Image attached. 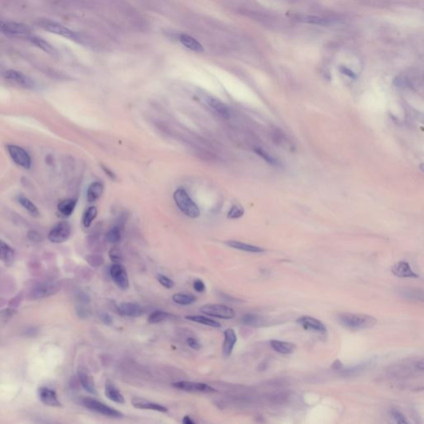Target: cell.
I'll use <instances>...</instances> for the list:
<instances>
[{
    "label": "cell",
    "mask_w": 424,
    "mask_h": 424,
    "mask_svg": "<svg viewBox=\"0 0 424 424\" xmlns=\"http://www.w3.org/2000/svg\"><path fill=\"white\" fill-rule=\"evenodd\" d=\"M337 322L341 326L350 331H360L371 328L377 323L375 317L365 314H355L350 312H343L337 315Z\"/></svg>",
    "instance_id": "1"
},
{
    "label": "cell",
    "mask_w": 424,
    "mask_h": 424,
    "mask_svg": "<svg viewBox=\"0 0 424 424\" xmlns=\"http://www.w3.org/2000/svg\"><path fill=\"white\" fill-rule=\"evenodd\" d=\"M417 374H424V358L405 360L392 365L387 370L388 376L396 379H405Z\"/></svg>",
    "instance_id": "2"
},
{
    "label": "cell",
    "mask_w": 424,
    "mask_h": 424,
    "mask_svg": "<svg viewBox=\"0 0 424 424\" xmlns=\"http://www.w3.org/2000/svg\"><path fill=\"white\" fill-rule=\"evenodd\" d=\"M173 198L177 207L186 217L197 218L200 216V209L183 188L176 189L174 191Z\"/></svg>",
    "instance_id": "3"
},
{
    "label": "cell",
    "mask_w": 424,
    "mask_h": 424,
    "mask_svg": "<svg viewBox=\"0 0 424 424\" xmlns=\"http://www.w3.org/2000/svg\"><path fill=\"white\" fill-rule=\"evenodd\" d=\"M81 403L87 409L91 410L92 412H97L99 414L104 415L106 417H116V418L124 417V414L121 412H119V410L110 407L105 403L97 400L96 398L85 397L81 398Z\"/></svg>",
    "instance_id": "4"
},
{
    "label": "cell",
    "mask_w": 424,
    "mask_h": 424,
    "mask_svg": "<svg viewBox=\"0 0 424 424\" xmlns=\"http://www.w3.org/2000/svg\"><path fill=\"white\" fill-rule=\"evenodd\" d=\"M39 26L41 29H44L45 31L49 32L52 34H57L59 36L63 37L70 40L75 41L77 43H82V39L78 34L75 32L72 31L71 29H67L62 24H58L56 22L50 21V20H42L39 22Z\"/></svg>",
    "instance_id": "5"
},
{
    "label": "cell",
    "mask_w": 424,
    "mask_h": 424,
    "mask_svg": "<svg viewBox=\"0 0 424 424\" xmlns=\"http://www.w3.org/2000/svg\"><path fill=\"white\" fill-rule=\"evenodd\" d=\"M61 289L58 282H43L36 284L29 291V298L31 300H38L54 295Z\"/></svg>",
    "instance_id": "6"
},
{
    "label": "cell",
    "mask_w": 424,
    "mask_h": 424,
    "mask_svg": "<svg viewBox=\"0 0 424 424\" xmlns=\"http://www.w3.org/2000/svg\"><path fill=\"white\" fill-rule=\"evenodd\" d=\"M0 30L7 36L29 39L32 35V30L28 25L16 22L1 21Z\"/></svg>",
    "instance_id": "7"
},
{
    "label": "cell",
    "mask_w": 424,
    "mask_h": 424,
    "mask_svg": "<svg viewBox=\"0 0 424 424\" xmlns=\"http://www.w3.org/2000/svg\"><path fill=\"white\" fill-rule=\"evenodd\" d=\"M200 311L208 317H216L220 319H232L236 316L235 310L228 306L221 304H207L201 307Z\"/></svg>",
    "instance_id": "8"
},
{
    "label": "cell",
    "mask_w": 424,
    "mask_h": 424,
    "mask_svg": "<svg viewBox=\"0 0 424 424\" xmlns=\"http://www.w3.org/2000/svg\"><path fill=\"white\" fill-rule=\"evenodd\" d=\"M72 233V228L67 222H58L51 229L48 238L52 243L61 244L67 241Z\"/></svg>",
    "instance_id": "9"
},
{
    "label": "cell",
    "mask_w": 424,
    "mask_h": 424,
    "mask_svg": "<svg viewBox=\"0 0 424 424\" xmlns=\"http://www.w3.org/2000/svg\"><path fill=\"white\" fill-rule=\"evenodd\" d=\"M7 149L10 157L16 164L26 169H29L31 167V157L24 148L20 146L9 144Z\"/></svg>",
    "instance_id": "10"
},
{
    "label": "cell",
    "mask_w": 424,
    "mask_h": 424,
    "mask_svg": "<svg viewBox=\"0 0 424 424\" xmlns=\"http://www.w3.org/2000/svg\"><path fill=\"white\" fill-rule=\"evenodd\" d=\"M110 275L113 282L116 284L117 287L122 290L129 289V279L128 273L124 265L121 264H114L110 267Z\"/></svg>",
    "instance_id": "11"
},
{
    "label": "cell",
    "mask_w": 424,
    "mask_h": 424,
    "mask_svg": "<svg viewBox=\"0 0 424 424\" xmlns=\"http://www.w3.org/2000/svg\"><path fill=\"white\" fill-rule=\"evenodd\" d=\"M174 388L180 390L193 393H216L217 389L212 388L211 386L200 382L192 381H178L172 384Z\"/></svg>",
    "instance_id": "12"
},
{
    "label": "cell",
    "mask_w": 424,
    "mask_h": 424,
    "mask_svg": "<svg viewBox=\"0 0 424 424\" xmlns=\"http://www.w3.org/2000/svg\"><path fill=\"white\" fill-rule=\"evenodd\" d=\"M297 323L300 325L301 327H303L305 330H308V331H316V332H319V333L327 332V327L325 326L324 323L321 322L320 320L311 317V316H303V317H299L297 320Z\"/></svg>",
    "instance_id": "13"
},
{
    "label": "cell",
    "mask_w": 424,
    "mask_h": 424,
    "mask_svg": "<svg viewBox=\"0 0 424 424\" xmlns=\"http://www.w3.org/2000/svg\"><path fill=\"white\" fill-rule=\"evenodd\" d=\"M39 398L43 404L50 407H61L62 403L58 399V394L55 390L48 387H41L39 388Z\"/></svg>",
    "instance_id": "14"
},
{
    "label": "cell",
    "mask_w": 424,
    "mask_h": 424,
    "mask_svg": "<svg viewBox=\"0 0 424 424\" xmlns=\"http://www.w3.org/2000/svg\"><path fill=\"white\" fill-rule=\"evenodd\" d=\"M5 77L10 81H15L20 86H24L25 88L34 89L36 87V83L33 81L30 77H27L22 72H18L15 70H10L5 73Z\"/></svg>",
    "instance_id": "15"
},
{
    "label": "cell",
    "mask_w": 424,
    "mask_h": 424,
    "mask_svg": "<svg viewBox=\"0 0 424 424\" xmlns=\"http://www.w3.org/2000/svg\"><path fill=\"white\" fill-rule=\"evenodd\" d=\"M391 271L396 277L403 279H418L419 276L412 270L408 263L406 261H399L393 265Z\"/></svg>",
    "instance_id": "16"
},
{
    "label": "cell",
    "mask_w": 424,
    "mask_h": 424,
    "mask_svg": "<svg viewBox=\"0 0 424 424\" xmlns=\"http://www.w3.org/2000/svg\"><path fill=\"white\" fill-rule=\"evenodd\" d=\"M118 312L124 317H138L144 314V309L134 303H122L118 306Z\"/></svg>",
    "instance_id": "17"
},
{
    "label": "cell",
    "mask_w": 424,
    "mask_h": 424,
    "mask_svg": "<svg viewBox=\"0 0 424 424\" xmlns=\"http://www.w3.org/2000/svg\"><path fill=\"white\" fill-rule=\"evenodd\" d=\"M77 375H78L79 382L81 384V387L87 392V393L96 395L97 392H96V384L94 382L93 378L91 374H89L88 371L86 369L83 368H80L77 371Z\"/></svg>",
    "instance_id": "18"
},
{
    "label": "cell",
    "mask_w": 424,
    "mask_h": 424,
    "mask_svg": "<svg viewBox=\"0 0 424 424\" xmlns=\"http://www.w3.org/2000/svg\"><path fill=\"white\" fill-rule=\"evenodd\" d=\"M132 405L138 409L153 410L156 412H167L168 408L159 403L151 402L144 398H134L132 399Z\"/></svg>",
    "instance_id": "19"
},
{
    "label": "cell",
    "mask_w": 424,
    "mask_h": 424,
    "mask_svg": "<svg viewBox=\"0 0 424 424\" xmlns=\"http://www.w3.org/2000/svg\"><path fill=\"white\" fill-rule=\"evenodd\" d=\"M237 342V336L234 329H227L224 331V342L222 346V353L225 357H229L232 354L234 347Z\"/></svg>",
    "instance_id": "20"
},
{
    "label": "cell",
    "mask_w": 424,
    "mask_h": 424,
    "mask_svg": "<svg viewBox=\"0 0 424 424\" xmlns=\"http://www.w3.org/2000/svg\"><path fill=\"white\" fill-rule=\"evenodd\" d=\"M398 295L407 300L421 302L424 303V290L416 288L402 287L398 289Z\"/></svg>",
    "instance_id": "21"
},
{
    "label": "cell",
    "mask_w": 424,
    "mask_h": 424,
    "mask_svg": "<svg viewBox=\"0 0 424 424\" xmlns=\"http://www.w3.org/2000/svg\"><path fill=\"white\" fill-rule=\"evenodd\" d=\"M204 100H205V104L208 106H210L212 110L216 111L218 115H221L223 118H229L230 115H231L229 109L221 100H218L217 98L209 96H205Z\"/></svg>",
    "instance_id": "22"
},
{
    "label": "cell",
    "mask_w": 424,
    "mask_h": 424,
    "mask_svg": "<svg viewBox=\"0 0 424 424\" xmlns=\"http://www.w3.org/2000/svg\"><path fill=\"white\" fill-rule=\"evenodd\" d=\"M105 395L108 399H110L114 403H119V404H124L125 403L124 395L122 394L119 388L110 381L105 383Z\"/></svg>",
    "instance_id": "23"
},
{
    "label": "cell",
    "mask_w": 424,
    "mask_h": 424,
    "mask_svg": "<svg viewBox=\"0 0 424 424\" xmlns=\"http://www.w3.org/2000/svg\"><path fill=\"white\" fill-rule=\"evenodd\" d=\"M0 256H1V260L6 266L10 267L11 265H14L15 260V250L4 241H1Z\"/></svg>",
    "instance_id": "24"
},
{
    "label": "cell",
    "mask_w": 424,
    "mask_h": 424,
    "mask_svg": "<svg viewBox=\"0 0 424 424\" xmlns=\"http://www.w3.org/2000/svg\"><path fill=\"white\" fill-rule=\"evenodd\" d=\"M270 346L273 350L282 355H290L295 350V345L287 341L271 340L270 342Z\"/></svg>",
    "instance_id": "25"
},
{
    "label": "cell",
    "mask_w": 424,
    "mask_h": 424,
    "mask_svg": "<svg viewBox=\"0 0 424 424\" xmlns=\"http://www.w3.org/2000/svg\"><path fill=\"white\" fill-rule=\"evenodd\" d=\"M227 246L231 247V248L236 249L239 251H246V252L253 253V254H260V253L265 252V250L259 247V246H253L250 244L244 243L241 241H227Z\"/></svg>",
    "instance_id": "26"
},
{
    "label": "cell",
    "mask_w": 424,
    "mask_h": 424,
    "mask_svg": "<svg viewBox=\"0 0 424 424\" xmlns=\"http://www.w3.org/2000/svg\"><path fill=\"white\" fill-rule=\"evenodd\" d=\"M104 185L100 181H94L90 185L86 193L88 202H95L102 195Z\"/></svg>",
    "instance_id": "27"
},
{
    "label": "cell",
    "mask_w": 424,
    "mask_h": 424,
    "mask_svg": "<svg viewBox=\"0 0 424 424\" xmlns=\"http://www.w3.org/2000/svg\"><path fill=\"white\" fill-rule=\"evenodd\" d=\"M179 41L181 42V44L188 48L190 50L195 52V53H202L204 52V48L202 45L200 44L198 41L193 39L192 37L186 35V34H181L179 36Z\"/></svg>",
    "instance_id": "28"
},
{
    "label": "cell",
    "mask_w": 424,
    "mask_h": 424,
    "mask_svg": "<svg viewBox=\"0 0 424 424\" xmlns=\"http://www.w3.org/2000/svg\"><path fill=\"white\" fill-rule=\"evenodd\" d=\"M76 205H77L76 199H65L58 203V210L62 217H68L72 216V213L74 212Z\"/></svg>",
    "instance_id": "29"
},
{
    "label": "cell",
    "mask_w": 424,
    "mask_h": 424,
    "mask_svg": "<svg viewBox=\"0 0 424 424\" xmlns=\"http://www.w3.org/2000/svg\"><path fill=\"white\" fill-rule=\"evenodd\" d=\"M28 39L34 45L37 46L38 48L42 49L46 53H48V54H51V55H56L58 53H57V50H56L55 48H53V46L51 45L50 43L46 42L45 40H43V39H41L39 37L31 35V36L29 37V39Z\"/></svg>",
    "instance_id": "30"
},
{
    "label": "cell",
    "mask_w": 424,
    "mask_h": 424,
    "mask_svg": "<svg viewBox=\"0 0 424 424\" xmlns=\"http://www.w3.org/2000/svg\"><path fill=\"white\" fill-rule=\"evenodd\" d=\"M185 318L191 321V322H196L199 324L205 325V326H208V327H216V328H220L222 327V325L220 324L219 322L215 321V320L210 319L209 317H205V316L189 315V316H186Z\"/></svg>",
    "instance_id": "31"
},
{
    "label": "cell",
    "mask_w": 424,
    "mask_h": 424,
    "mask_svg": "<svg viewBox=\"0 0 424 424\" xmlns=\"http://www.w3.org/2000/svg\"><path fill=\"white\" fill-rule=\"evenodd\" d=\"M172 301L174 303L179 305L187 306L191 305L196 301L195 296L186 293H175L172 296Z\"/></svg>",
    "instance_id": "32"
},
{
    "label": "cell",
    "mask_w": 424,
    "mask_h": 424,
    "mask_svg": "<svg viewBox=\"0 0 424 424\" xmlns=\"http://www.w3.org/2000/svg\"><path fill=\"white\" fill-rule=\"evenodd\" d=\"M18 201L33 217H39V209L34 203L32 202L31 200H29V198L25 197L24 195H20L18 197Z\"/></svg>",
    "instance_id": "33"
},
{
    "label": "cell",
    "mask_w": 424,
    "mask_h": 424,
    "mask_svg": "<svg viewBox=\"0 0 424 424\" xmlns=\"http://www.w3.org/2000/svg\"><path fill=\"white\" fill-rule=\"evenodd\" d=\"M172 317V315L168 313V312H164V311H160V310H157V311H154V312H152V313L148 316V321L150 324H157V323L164 322V321L169 319L170 317Z\"/></svg>",
    "instance_id": "34"
},
{
    "label": "cell",
    "mask_w": 424,
    "mask_h": 424,
    "mask_svg": "<svg viewBox=\"0 0 424 424\" xmlns=\"http://www.w3.org/2000/svg\"><path fill=\"white\" fill-rule=\"evenodd\" d=\"M97 208L96 206H91L84 213L82 217V225L85 228H89L91 227L94 220L97 217Z\"/></svg>",
    "instance_id": "35"
},
{
    "label": "cell",
    "mask_w": 424,
    "mask_h": 424,
    "mask_svg": "<svg viewBox=\"0 0 424 424\" xmlns=\"http://www.w3.org/2000/svg\"><path fill=\"white\" fill-rule=\"evenodd\" d=\"M121 231L119 227H114L109 231L105 236V241L110 244L119 243V241H121Z\"/></svg>",
    "instance_id": "36"
},
{
    "label": "cell",
    "mask_w": 424,
    "mask_h": 424,
    "mask_svg": "<svg viewBox=\"0 0 424 424\" xmlns=\"http://www.w3.org/2000/svg\"><path fill=\"white\" fill-rule=\"evenodd\" d=\"M255 153H257L260 157H262L265 159V161L268 162V163H270L271 165H274V166H278L279 165V162L277 161L276 158H274L273 156L270 154V153H268L266 151L264 150L263 148H255Z\"/></svg>",
    "instance_id": "37"
},
{
    "label": "cell",
    "mask_w": 424,
    "mask_h": 424,
    "mask_svg": "<svg viewBox=\"0 0 424 424\" xmlns=\"http://www.w3.org/2000/svg\"><path fill=\"white\" fill-rule=\"evenodd\" d=\"M86 262L88 263L89 265H91V267L98 268L100 267L101 265L104 264V257L100 255H90L86 258Z\"/></svg>",
    "instance_id": "38"
},
{
    "label": "cell",
    "mask_w": 424,
    "mask_h": 424,
    "mask_svg": "<svg viewBox=\"0 0 424 424\" xmlns=\"http://www.w3.org/2000/svg\"><path fill=\"white\" fill-rule=\"evenodd\" d=\"M261 321L262 319L256 315L246 314V316H244L241 322L246 326H256V325H260Z\"/></svg>",
    "instance_id": "39"
},
{
    "label": "cell",
    "mask_w": 424,
    "mask_h": 424,
    "mask_svg": "<svg viewBox=\"0 0 424 424\" xmlns=\"http://www.w3.org/2000/svg\"><path fill=\"white\" fill-rule=\"evenodd\" d=\"M390 415L391 417H393V419L398 423H407L408 422L403 412H400L399 410L396 409V408H392L390 410Z\"/></svg>",
    "instance_id": "40"
},
{
    "label": "cell",
    "mask_w": 424,
    "mask_h": 424,
    "mask_svg": "<svg viewBox=\"0 0 424 424\" xmlns=\"http://www.w3.org/2000/svg\"><path fill=\"white\" fill-rule=\"evenodd\" d=\"M109 257H110V260L115 264H120L123 261V255H122L121 251H119L117 247H114L110 250V252H109Z\"/></svg>",
    "instance_id": "41"
},
{
    "label": "cell",
    "mask_w": 424,
    "mask_h": 424,
    "mask_svg": "<svg viewBox=\"0 0 424 424\" xmlns=\"http://www.w3.org/2000/svg\"><path fill=\"white\" fill-rule=\"evenodd\" d=\"M301 21L308 23V24H317V25H327L329 24V21L324 19H321V18L315 17V16H305V17L302 18Z\"/></svg>",
    "instance_id": "42"
},
{
    "label": "cell",
    "mask_w": 424,
    "mask_h": 424,
    "mask_svg": "<svg viewBox=\"0 0 424 424\" xmlns=\"http://www.w3.org/2000/svg\"><path fill=\"white\" fill-rule=\"evenodd\" d=\"M244 215L243 207H241V205H234L229 213H228V218L230 219H236V218H240Z\"/></svg>",
    "instance_id": "43"
},
{
    "label": "cell",
    "mask_w": 424,
    "mask_h": 424,
    "mask_svg": "<svg viewBox=\"0 0 424 424\" xmlns=\"http://www.w3.org/2000/svg\"><path fill=\"white\" fill-rule=\"evenodd\" d=\"M157 281L159 282V284L162 287H164L166 289H172L174 286V282L172 279H169L168 277L162 275V274H158L157 275Z\"/></svg>",
    "instance_id": "44"
},
{
    "label": "cell",
    "mask_w": 424,
    "mask_h": 424,
    "mask_svg": "<svg viewBox=\"0 0 424 424\" xmlns=\"http://www.w3.org/2000/svg\"><path fill=\"white\" fill-rule=\"evenodd\" d=\"M17 310L15 308H6V309L3 310L1 312V320L2 322H7L9 320L11 319L16 313H17Z\"/></svg>",
    "instance_id": "45"
},
{
    "label": "cell",
    "mask_w": 424,
    "mask_h": 424,
    "mask_svg": "<svg viewBox=\"0 0 424 424\" xmlns=\"http://www.w3.org/2000/svg\"><path fill=\"white\" fill-rule=\"evenodd\" d=\"M186 344L193 350H199L201 348V345L198 341L197 339L193 338V337H188L186 339Z\"/></svg>",
    "instance_id": "46"
},
{
    "label": "cell",
    "mask_w": 424,
    "mask_h": 424,
    "mask_svg": "<svg viewBox=\"0 0 424 424\" xmlns=\"http://www.w3.org/2000/svg\"><path fill=\"white\" fill-rule=\"evenodd\" d=\"M193 288L197 293H204L205 291V284L200 279H195L193 283Z\"/></svg>",
    "instance_id": "47"
},
{
    "label": "cell",
    "mask_w": 424,
    "mask_h": 424,
    "mask_svg": "<svg viewBox=\"0 0 424 424\" xmlns=\"http://www.w3.org/2000/svg\"><path fill=\"white\" fill-rule=\"evenodd\" d=\"M22 300H23V293H20V294H18L15 298L11 299V301H10L9 304H10L11 308H17L18 306L20 305Z\"/></svg>",
    "instance_id": "48"
},
{
    "label": "cell",
    "mask_w": 424,
    "mask_h": 424,
    "mask_svg": "<svg viewBox=\"0 0 424 424\" xmlns=\"http://www.w3.org/2000/svg\"><path fill=\"white\" fill-rule=\"evenodd\" d=\"M100 318L102 321L103 323L105 325H111L113 323L112 317L108 313H101L100 316Z\"/></svg>",
    "instance_id": "49"
},
{
    "label": "cell",
    "mask_w": 424,
    "mask_h": 424,
    "mask_svg": "<svg viewBox=\"0 0 424 424\" xmlns=\"http://www.w3.org/2000/svg\"><path fill=\"white\" fill-rule=\"evenodd\" d=\"M76 312H77V316H78L79 317H81V318H86V317H88L89 312L86 309V308H84V307H81V306H78V307H77Z\"/></svg>",
    "instance_id": "50"
},
{
    "label": "cell",
    "mask_w": 424,
    "mask_h": 424,
    "mask_svg": "<svg viewBox=\"0 0 424 424\" xmlns=\"http://www.w3.org/2000/svg\"><path fill=\"white\" fill-rule=\"evenodd\" d=\"M29 238L30 241H34V242H39L42 240L40 235L37 233L36 232H30L29 233Z\"/></svg>",
    "instance_id": "51"
},
{
    "label": "cell",
    "mask_w": 424,
    "mask_h": 424,
    "mask_svg": "<svg viewBox=\"0 0 424 424\" xmlns=\"http://www.w3.org/2000/svg\"><path fill=\"white\" fill-rule=\"evenodd\" d=\"M340 71H341L343 74L346 75V76H348L349 77H352V78L355 77V75L353 73L352 71H351V70L348 69L347 67H341V68H340Z\"/></svg>",
    "instance_id": "52"
},
{
    "label": "cell",
    "mask_w": 424,
    "mask_h": 424,
    "mask_svg": "<svg viewBox=\"0 0 424 424\" xmlns=\"http://www.w3.org/2000/svg\"><path fill=\"white\" fill-rule=\"evenodd\" d=\"M342 363L341 362V360H336L332 363V365H331V368L332 369H335V370H341L342 369Z\"/></svg>",
    "instance_id": "53"
},
{
    "label": "cell",
    "mask_w": 424,
    "mask_h": 424,
    "mask_svg": "<svg viewBox=\"0 0 424 424\" xmlns=\"http://www.w3.org/2000/svg\"><path fill=\"white\" fill-rule=\"evenodd\" d=\"M182 423L184 424H194L195 422L191 419V417H189V416H185L183 417V419H182Z\"/></svg>",
    "instance_id": "54"
},
{
    "label": "cell",
    "mask_w": 424,
    "mask_h": 424,
    "mask_svg": "<svg viewBox=\"0 0 424 424\" xmlns=\"http://www.w3.org/2000/svg\"><path fill=\"white\" fill-rule=\"evenodd\" d=\"M103 170H104V171H105V173H107L108 175H109V176H110L111 178H115V174L113 173V172H111L110 169H108L107 167H103Z\"/></svg>",
    "instance_id": "55"
},
{
    "label": "cell",
    "mask_w": 424,
    "mask_h": 424,
    "mask_svg": "<svg viewBox=\"0 0 424 424\" xmlns=\"http://www.w3.org/2000/svg\"><path fill=\"white\" fill-rule=\"evenodd\" d=\"M420 170H421V171H422V172L424 173V163L420 165Z\"/></svg>",
    "instance_id": "56"
},
{
    "label": "cell",
    "mask_w": 424,
    "mask_h": 424,
    "mask_svg": "<svg viewBox=\"0 0 424 424\" xmlns=\"http://www.w3.org/2000/svg\"><path fill=\"white\" fill-rule=\"evenodd\" d=\"M422 119H423V122H424V116L422 117Z\"/></svg>",
    "instance_id": "57"
}]
</instances>
